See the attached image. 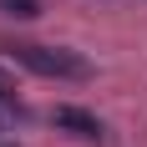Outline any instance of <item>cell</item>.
<instances>
[{"mask_svg": "<svg viewBox=\"0 0 147 147\" xmlns=\"http://www.w3.org/2000/svg\"><path fill=\"white\" fill-rule=\"evenodd\" d=\"M0 51H5V56H10L15 66H26V71L46 76V81H86V76H91L86 56H76V51H66V46H41V41H5Z\"/></svg>", "mask_w": 147, "mask_h": 147, "instance_id": "cell-1", "label": "cell"}, {"mask_svg": "<svg viewBox=\"0 0 147 147\" xmlns=\"http://www.w3.org/2000/svg\"><path fill=\"white\" fill-rule=\"evenodd\" d=\"M0 10L15 20H30V15H41V0H0Z\"/></svg>", "mask_w": 147, "mask_h": 147, "instance_id": "cell-3", "label": "cell"}, {"mask_svg": "<svg viewBox=\"0 0 147 147\" xmlns=\"http://www.w3.org/2000/svg\"><path fill=\"white\" fill-rule=\"evenodd\" d=\"M0 147H15V142H0Z\"/></svg>", "mask_w": 147, "mask_h": 147, "instance_id": "cell-5", "label": "cell"}, {"mask_svg": "<svg viewBox=\"0 0 147 147\" xmlns=\"http://www.w3.org/2000/svg\"><path fill=\"white\" fill-rule=\"evenodd\" d=\"M51 122H56L61 132H71V137H102V122L91 117V112H81V107H56V112H51Z\"/></svg>", "mask_w": 147, "mask_h": 147, "instance_id": "cell-2", "label": "cell"}, {"mask_svg": "<svg viewBox=\"0 0 147 147\" xmlns=\"http://www.w3.org/2000/svg\"><path fill=\"white\" fill-rule=\"evenodd\" d=\"M0 117H20V96H15V86L0 76Z\"/></svg>", "mask_w": 147, "mask_h": 147, "instance_id": "cell-4", "label": "cell"}]
</instances>
